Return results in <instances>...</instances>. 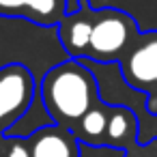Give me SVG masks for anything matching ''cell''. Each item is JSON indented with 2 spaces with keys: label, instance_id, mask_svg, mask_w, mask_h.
I'll list each match as a JSON object with an SVG mask.
<instances>
[{
  "label": "cell",
  "instance_id": "obj_11",
  "mask_svg": "<svg viewBox=\"0 0 157 157\" xmlns=\"http://www.w3.org/2000/svg\"><path fill=\"white\" fill-rule=\"evenodd\" d=\"M123 157H157V140H151L148 144H133L125 151Z\"/></svg>",
  "mask_w": 157,
  "mask_h": 157
},
{
  "label": "cell",
  "instance_id": "obj_3",
  "mask_svg": "<svg viewBox=\"0 0 157 157\" xmlns=\"http://www.w3.org/2000/svg\"><path fill=\"white\" fill-rule=\"evenodd\" d=\"M35 78L22 63L0 67V136L7 133L33 105Z\"/></svg>",
  "mask_w": 157,
  "mask_h": 157
},
{
  "label": "cell",
  "instance_id": "obj_7",
  "mask_svg": "<svg viewBox=\"0 0 157 157\" xmlns=\"http://www.w3.org/2000/svg\"><path fill=\"white\" fill-rule=\"evenodd\" d=\"M67 15V0H0V17L26 20L52 28Z\"/></svg>",
  "mask_w": 157,
  "mask_h": 157
},
{
  "label": "cell",
  "instance_id": "obj_1",
  "mask_svg": "<svg viewBox=\"0 0 157 157\" xmlns=\"http://www.w3.org/2000/svg\"><path fill=\"white\" fill-rule=\"evenodd\" d=\"M41 99L54 125L73 131L80 118L99 101L97 80L82 60H63L43 75Z\"/></svg>",
  "mask_w": 157,
  "mask_h": 157
},
{
  "label": "cell",
  "instance_id": "obj_8",
  "mask_svg": "<svg viewBox=\"0 0 157 157\" xmlns=\"http://www.w3.org/2000/svg\"><path fill=\"white\" fill-rule=\"evenodd\" d=\"M138 140V118L127 105H110L105 146L127 151Z\"/></svg>",
  "mask_w": 157,
  "mask_h": 157
},
{
  "label": "cell",
  "instance_id": "obj_4",
  "mask_svg": "<svg viewBox=\"0 0 157 157\" xmlns=\"http://www.w3.org/2000/svg\"><path fill=\"white\" fill-rule=\"evenodd\" d=\"M118 65L127 86L153 93L157 88V30L140 33Z\"/></svg>",
  "mask_w": 157,
  "mask_h": 157
},
{
  "label": "cell",
  "instance_id": "obj_2",
  "mask_svg": "<svg viewBox=\"0 0 157 157\" xmlns=\"http://www.w3.org/2000/svg\"><path fill=\"white\" fill-rule=\"evenodd\" d=\"M138 35V24L129 13L114 7L95 9L90 43L84 58L93 63H118Z\"/></svg>",
  "mask_w": 157,
  "mask_h": 157
},
{
  "label": "cell",
  "instance_id": "obj_6",
  "mask_svg": "<svg viewBox=\"0 0 157 157\" xmlns=\"http://www.w3.org/2000/svg\"><path fill=\"white\" fill-rule=\"evenodd\" d=\"M30 157H82L78 136L60 125H45L35 129L28 138Z\"/></svg>",
  "mask_w": 157,
  "mask_h": 157
},
{
  "label": "cell",
  "instance_id": "obj_5",
  "mask_svg": "<svg viewBox=\"0 0 157 157\" xmlns=\"http://www.w3.org/2000/svg\"><path fill=\"white\" fill-rule=\"evenodd\" d=\"M93 17L95 9L90 7V0H78V9L73 13H67L58 22V39L69 58H84L88 43H90V33H93Z\"/></svg>",
  "mask_w": 157,
  "mask_h": 157
},
{
  "label": "cell",
  "instance_id": "obj_10",
  "mask_svg": "<svg viewBox=\"0 0 157 157\" xmlns=\"http://www.w3.org/2000/svg\"><path fill=\"white\" fill-rule=\"evenodd\" d=\"M2 157H30L26 138H5Z\"/></svg>",
  "mask_w": 157,
  "mask_h": 157
},
{
  "label": "cell",
  "instance_id": "obj_9",
  "mask_svg": "<svg viewBox=\"0 0 157 157\" xmlns=\"http://www.w3.org/2000/svg\"><path fill=\"white\" fill-rule=\"evenodd\" d=\"M108 116H110V105H103L101 101H97L73 127V133L78 136L80 142L88 146H105Z\"/></svg>",
  "mask_w": 157,
  "mask_h": 157
}]
</instances>
